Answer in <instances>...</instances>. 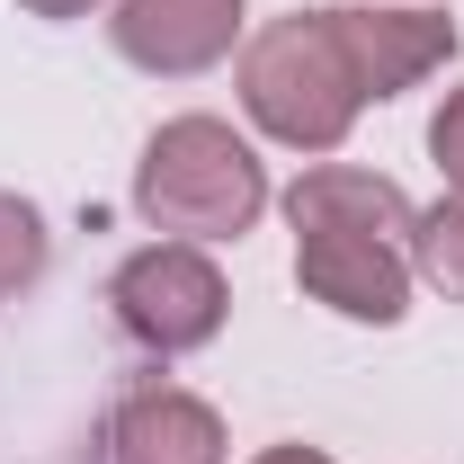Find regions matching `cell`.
<instances>
[{"label":"cell","instance_id":"cell-2","mask_svg":"<svg viewBox=\"0 0 464 464\" xmlns=\"http://www.w3.org/2000/svg\"><path fill=\"white\" fill-rule=\"evenodd\" d=\"M250 108L268 134L286 143H340L348 116H357V72H348L331 18H286L259 36L250 54Z\"/></svg>","mask_w":464,"mask_h":464},{"label":"cell","instance_id":"cell-4","mask_svg":"<svg viewBox=\"0 0 464 464\" xmlns=\"http://www.w3.org/2000/svg\"><path fill=\"white\" fill-rule=\"evenodd\" d=\"M116 304H125V322H134L143 340L188 348V340H206V331L224 322V277H215L197 250H152V259H134V268L116 277Z\"/></svg>","mask_w":464,"mask_h":464},{"label":"cell","instance_id":"cell-8","mask_svg":"<svg viewBox=\"0 0 464 464\" xmlns=\"http://www.w3.org/2000/svg\"><path fill=\"white\" fill-rule=\"evenodd\" d=\"M420 268H429L447 295H464V197H447V206L420 224Z\"/></svg>","mask_w":464,"mask_h":464},{"label":"cell","instance_id":"cell-1","mask_svg":"<svg viewBox=\"0 0 464 464\" xmlns=\"http://www.w3.org/2000/svg\"><path fill=\"white\" fill-rule=\"evenodd\" d=\"M402 197L366 170H313L295 188V232H304V286L340 313L366 322H393L402 313V259H393V232H402Z\"/></svg>","mask_w":464,"mask_h":464},{"label":"cell","instance_id":"cell-10","mask_svg":"<svg viewBox=\"0 0 464 464\" xmlns=\"http://www.w3.org/2000/svg\"><path fill=\"white\" fill-rule=\"evenodd\" d=\"M438 161H447V170H456V188H464V99L438 116Z\"/></svg>","mask_w":464,"mask_h":464},{"label":"cell","instance_id":"cell-12","mask_svg":"<svg viewBox=\"0 0 464 464\" xmlns=\"http://www.w3.org/2000/svg\"><path fill=\"white\" fill-rule=\"evenodd\" d=\"M268 464H322V456H304V447H286V456H268Z\"/></svg>","mask_w":464,"mask_h":464},{"label":"cell","instance_id":"cell-3","mask_svg":"<svg viewBox=\"0 0 464 464\" xmlns=\"http://www.w3.org/2000/svg\"><path fill=\"white\" fill-rule=\"evenodd\" d=\"M143 206L170 232H241L259 215V161L232 143L224 125L188 116V125H170L152 143V161H143Z\"/></svg>","mask_w":464,"mask_h":464},{"label":"cell","instance_id":"cell-9","mask_svg":"<svg viewBox=\"0 0 464 464\" xmlns=\"http://www.w3.org/2000/svg\"><path fill=\"white\" fill-rule=\"evenodd\" d=\"M27 268H36V215L0 197V286H18Z\"/></svg>","mask_w":464,"mask_h":464},{"label":"cell","instance_id":"cell-6","mask_svg":"<svg viewBox=\"0 0 464 464\" xmlns=\"http://www.w3.org/2000/svg\"><path fill=\"white\" fill-rule=\"evenodd\" d=\"M232 9L241 0H125L116 36L134 63H161V72H197L232 45Z\"/></svg>","mask_w":464,"mask_h":464},{"label":"cell","instance_id":"cell-7","mask_svg":"<svg viewBox=\"0 0 464 464\" xmlns=\"http://www.w3.org/2000/svg\"><path fill=\"white\" fill-rule=\"evenodd\" d=\"M224 456V429H215V411L179 402V393H161V402H134L125 420H116V464H215Z\"/></svg>","mask_w":464,"mask_h":464},{"label":"cell","instance_id":"cell-11","mask_svg":"<svg viewBox=\"0 0 464 464\" xmlns=\"http://www.w3.org/2000/svg\"><path fill=\"white\" fill-rule=\"evenodd\" d=\"M27 9H45V18H72V9H90V0H27Z\"/></svg>","mask_w":464,"mask_h":464},{"label":"cell","instance_id":"cell-5","mask_svg":"<svg viewBox=\"0 0 464 464\" xmlns=\"http://www.w3.org/2000/svg\"><path fill=\"white\" fill-rule=\"evenodd\" d=\"M331 36H340L357 90H402L456 45L447 18H366V9H331Z\"/></svg>","mask_w":464,"mask_h":464}]
</instances>
